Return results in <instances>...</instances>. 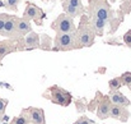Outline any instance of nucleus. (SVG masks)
Segmentation results:
<instances>
[{
	"label": "nucleus",
	"mask_w": 131,
	"mask_h": 124,
	"mask_svg": "<svg viewBox=\"0 0 131 124\" xmlns=\"http://www.w3.org/2000/svg\"><path fill=\"white\" fill-rule=\"evenodd\" d=\"M89 13H90V17H97V18L107 21V22L111 21L112 15H113L111 6L104 0L89 1Z\"/></svg>",
	"instance_id": "1"
},
{
	"label": "nucleus",
	"mask_w": 131,
	"mask_h": 124,
	"mask_svg": "<svg viewBox=\"0 0 131 124\" xmlns=\"http://www.w3.org/2000/svg\"><path fill=\"white\" fill-rule=\"evenodd\" d=\"M53 43H55V49L53 50L66 51V50L79 49L75 32H71V33H56Z\"/></svg>",
	"instance_id": "2"
},
{
	"label": "nucleus",
	"mask_w": 131,
	"mask_h": 124,
	"mask_svg": "<svg viewBox=\"0 0 131 124\" xmlns=\"http://www.w3.org/2000/svg\"><path fill=\"white\" fill-rule=\"evenodd\" d=\"M51 28L56 32V33H71L75 32V24H74V19L71 17H69L68 14L62 13L60 14L51 24Z\"/></svg>",
	"instance_id": "3"
},
{
	"label": "nucleus",
	"mask_w": 131,
	"mask_h": 124,
	"mask_svg": "<svg viewBox=\"0 0 131 124\" xmlns=\"http://www.w3.org/2000/svg\"><path fill=\"white\" fill-rule=\"evenodd\" d=\"M50 92V99L53 104H57L60 106H69L71 104V93L68 92L66 90L59 87V86H52L48 88Z\"/></svg>",
	"instance_id": "4"
},
{
	"label": "nucleus",
	"mask_w": 131,
	"mask_h": 124,
	"mask_svg": "<svg viewBox=\"0 0 131 124\" xmlns=\"http://www.w3.org/2000/svg\"><path fill=\"white\" fill-rule=\"evenodd\" d=\"M75 35H77V41H78L79 47H89L94 43L95 35L89 24L82 23V26L78 28V31H75Z\"/></svg>",
	"instance_id": "5"
},
{
	"label": "nucleus",
	"mask_w": 131,
	"mask_h": 124,
	"mask_svg": "<svg viewBox=\"0 0 131 124\" xmlns=\"http://www.w3.org/2000/svg\"><path fill=\"white\" fill-rule=\"evenodd\" d=\"M23 18L28 19V21H35L38 26L42 24V21L45 18V13L41 8H38L37 5H35L33 3H27L24 13H23Z\"/></svg>",
	"instance_id": "6"
},
{
	"label": "nucleus",
	"mask_w": 131,
	"mask_h": 124,
	"mask_svg": "<svg viewBox=\"0 0 131 124\" xmlns=\"http://www.w3.org/2000/svg\"><path fill=\"white\" fill-rule=\"evenodd\" d=\"M22 111L27 115L29 124H46L45 113L42 109H40V108H28V109H23Z\"/></svg>",
	"instance_id": "7"
},
{
	"label": "nucleus",
	"mask_w": 131,
	"mask_h": 124,
	"mask_svg": "<svg viewBox=\"0 0 131 124\" xmlns=\"http://www.w3.org/2000/svg\"><path fill=\"white\" fill-rule=\"evenodd\" d=\"M130 117L129 110L125 106L121 105H116V104H111L110 108V118H113L116 120H121V122H127Z\"/></svg>",
	"instance_id": "8"
},
{
	"label": "nucleus",
	"mask_w": 131,
	"mask_h": 124,
	"mask_svg": "<svg viewBox=\"0 0 131 124\" xmlns=\"http://www.w3.org/2000/svg\"><path fill=\"white\" fill-rule=\"evenodd\" d=\"M17 21H18V18L15 15H9L6 18V21H5V24H4L1 36L9 37V39L15 37L17 36Z\"/></svg>",
	"instance_id": "9"
},
{
	"label": "nucleus",
	"mask_w": 131,
	"mask_h": 124,
	"mask_svg": "<svg viewBox=\"0 0 131 124\" xmlns=\"http://www.w3.org/2000/svg\"><path fill=\"white\" fill-rule=\"evenodd\" d=\"M111 101H110V97L108 96H103L102 100L99 101L98 104V108H97V117L99 119H107L110 117V108H111Z\"/></svg>",
	"instance_id": "10"
},
{
	"label": "nucleus",
	"mask_w": 131,
	"mask_h": 124,
	"mask_svg": "<svg viewBox=\"0 0 131 124\" xmlns=\"http://www.w3.org/2000/svg\"><path fill=\"white\" fill-rule=\"evenodd\" d=\"M108 97H110V101L112 102V104H116V105H121V106H130L131 105V101L124 95V93H121L118 90L117 91H111L110 92V95H108Z\"/></svg>",
	"instance_id": "11"
},
{
	"label": "nucleus",
	"mask_w": 131,
	"mask_h": 124,
	"mask_svg": "<svg viewBox=\"0 0 131 124\" xmlns=\"http://www.w3.org/2000/svg\"><path fill=\"white\" fill-rule=\"evenodd\" d=\"M29 32H32L31 22L26 18H18V21H17V36L23 37V36L28 35Z\"/></svg>",
	"instance_id": "12"
},
{
	"label": "nucleus",
	"mask_w": 131,
	"mask_h": 124,
	"mask_svg": "<svg viewBox=\"0 0 131 124\" xmlns=\"http://www.w3.org/2000/svg\"><path fill=\"white\" fill-rule=\"evenodd\" d=\"M90 28L93 30L94 35H98V36H102L103 32H104V28L107 26V21H103V19H99L97 17H90V23H89Z\"/></svg>",
	"instance_id": "13"
},
{
	"label": "nucleus",
	"mask_w": 131,
	"mask_h": 124,
	"mask_svg": "<svg viewBox=\"0 0 131 124\" xmlns=\"http://www.w3.org/2000/svg\"><path fill=\"white\" fill-rule=\"evenodd\" d=\"M14 50H17V45L14 40H5V41H0V63L1 60L10 52H13Z\"/></svg>",
	"instance_id": "14"
},
{
	"label": "nucleus",
	"mask_w": 131,
	"mask_h": 124,
	"mask_svg": "<svg viewBox=\"0 0 131 124\" xmlns=\"http://www.w3.org/2000/svg\"><path fill=\"white\" fill-rule=\"evenodd\" d=\"M24 45H26V49L27 50H32V49H36L40 46V35L36 33V32H29L28 35H26V39H24Z\"/></svg>",
	"instance_id": "15"
},
{
	"label": "nucleus",
	"mask_w": 131,
	"mask_h": 124,
	"mask_svg": "<svg viewBox=\"0 0 131 124\" xmlns=\"http://www.w3.org/2000/svg\"><path fill=\"white\" fill-rule=\"evenodd\" d=\"M64 12L65 14H68L69 17L74 18V17H79L84 13V9H79V8H75L73 5H69L66 3H64Z\"/></svg>",
	"instance_id": "16"
},
{
	"label": "nucleus",
	"mask_w": 131,
	"mask_h": 124,
	"mask_svg": "<svg viewBox=\"0 0 131 124\" xmlns=\"http://www.w3.org/2000/svg\"><path fill=\"white\" fill-rule=\"evenodd\" d=\"M19 3H20V0H4V6L8 8L9 10L17 12V10H18Z\"/></svg>",
	"instance_id": "17"
},
{
	"label": "nucleus",
	"mask_w": 131,
	"mask_h": 124,
	"mask_svg": "<svg viewBox=\"0 0 131 124\" xmlns=\"http://www.w3.org/2000/svg\"><path fill=\"white\" fill-rule=\"evenodd\" d=\"M9 124H29V120H28L27 115L22 111V114H20L19 117L13 118V119H12V122H10Z\"/></svg>",
	"instance_id": "18"
},
{
	"label": "nucleus",
	"mask_w": 131,
	"mask_h": 124,
	"mask_svg": "<svg viewBox=\"0 0 131 124\" xmlns=\"http://www.w3.org/2000/svg\"><path fill=\"white\" fill-rule=\"evenodd\" d=\"M108 86H110V90H111V91H117V90H120V88H121V86H122L120 77L112 78V79L108 82Z\"/></svg>",
	"instance_id": "19"
},
{
	"label": "nucleus",
	"mask_w": 131,
	"mask_h": 124,
	"mask_svg": "<svg viewBox=\"0 0 131 124\" xmlns=\"http://www.w3.org/2000/svg\"><path fill=\"white\" fill-rule=\"evenodd\" d=\"M120 79H121V83H122V86H130L131 84V72H125L121 77H120Z\"/></svg>",
	"instance_id": "20"
},
{
	"label": "nucleus",
	"mask_w": 131,
	"mask_h": 124,
	"mask_svg": "<svg viewBox=\"0 0 131 124\" xmlns=\"http://www.w3.org/2000/svg\"><path fill=\"white\" fill-rule=\"evenodd\" d=\"M6 105H8V100L0 99V119H3V117H4V113H5Z\"/></svg>",
	"instance_id": "21"
},
{
	"label": "nucleus",
	"mask_w": 131,
	"mask_h": 124,
	"mask_svg": "<svg viewBox=\"0 0 131 124\" xmlns=\"http://www.w3.org/2000/svg\"><path fill=\"white\" fill-rule=\"evenodd\" d=\"M66 4L73 5V6L79 8V9H84L83 8V4H82V0H66Z\"/></svg>",
	"instance_id": "22"
},
{
	"label": "nucleus",
	"mask_w": 131,
	"mask_h": 124,
	"mask_svg": "<svg viewBox=\"0 0 131 124\" xmlns=\"http://www.w3.org/2000/svg\"><path fill=\"white\" fill-rule=\"evenodd\" d=\"M74 124H94L93 120H90L88 117H80Z\"/></svg>",
	"instance_id": "23"
},
{
	"label": "nucleus",
	"mask_w": 131,
	"mask_h": 124,
	"mask_svg": "<svg viewBox=\"0 0 131 124\" xmlns=\"http://www.w3.org/2000/svg\"><path fill=\"white\" fill-rule=\"evenodd\" d=\"M124 42H125V45H127L129 47H131V30H129L124 35Z\"/></svg>",
	"instance_id": "24"
},
{
	"label": "nucleus",
	"mask_w": 131,
	"mask_h": 124,
	"mask_svg": "<svg viewBox=\"0 0 131 124\" xmlns=\"http://www.w3.org/2000/svg\"><path fill=\"white\" fill-rule=\"evenodd\" d=\"M8 17H9V15L5 14V13L0 14V36H1V32H3V28H4V24H5V21H6Z\"/></svg>",
	"instance_id": "25"
},
{
	"label": "nucleus",
	"mask_w": 131,
	"mask_h": 124,
	"mask_svg": "<svg viewBox=\"0 0 131 124\" xmlns=\"http://www.w3.org/2000/svg\"><path fill=\"white\" fill-rule=\"evenodd\" d=\"M110 1H111V3H115V1H116V0H110Z\"/></svg>",
	"instance_id": "26"
},
{
	"label": "nucleus",
	"mask_w": 131,
	"mask_h": 124,
	"mask_svg": "<svg viewBox=\"0 0 131 124\" xmlns=\"http://www.w3.org/2000/svg\"><path fill=\"white\" fill-rule=\"evenodd\" d=\"M129 88H130V92H131V84H130V86H129Z\"/></svg>",
	"instance_id": "27"
},
{
	"label": "nucleus",
	"mask_w": 131,
	"mask_h": 124,
	"mask_svg": "<svg viewBox=\"0 0 131 124\" xmlns=\"http://www.w3.org/2000/svg\"><path fill=\"white\" fill-rule=\"evenodd\" d=\"M89 1H93V0H89Z\"/></svg>",
	"instance_id": "28"
},
{
	"label": "nucleus",
	"mask_w": 131,
	"mask_h": 124,
	"mask_svg": "<svg viewBox=\"0 0 131 124\" xmlns=\"http://www.w3.org/2000/svg\"><path fill=\"white\" fill-rule=\"evenodd\" d=\"M0 120H1V119H0Z\"/></svg>",
	"instance_id": "29"
}]
</instances>
